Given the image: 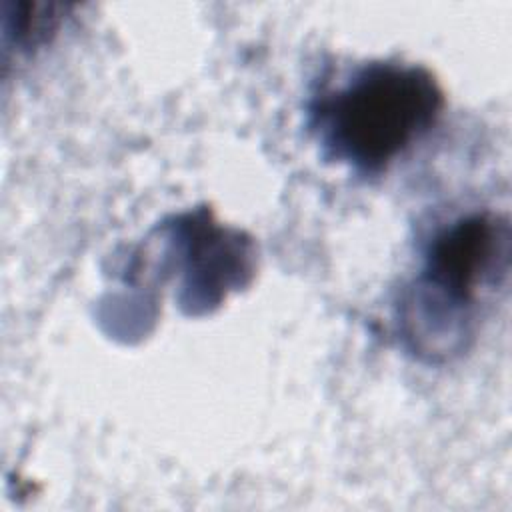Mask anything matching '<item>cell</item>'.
<instances>
[{
	"label": "cell",
	"instance_id": "cell-1",
	"mask_svg": "<svg viewBox=\"0 0 512 512\" xmlns=\"http://www.w3.org/2000/svg\"><path fill=\"white\" fill-rule=\"evenodd\" d=\"M508 270L510 224L504 214L472 212L440 228L398 304V328L408 348L428 360L464 352Z\"/></svg>",
	"mask_w": 512,
	"mask_h": 512
},
{
	"label": "cell",
	"instance_id": "cell-4",
	"mask_svg": "<svg viewBox=\"0 0 512 512\" xmlns=\"http://www.w3.org/2000/svg\"><path fill=\"white\" fill-rule=\"evenodd\" d=\"M16 16H4V32H14V44L18 50L28 52L46 44L62 22L66 6L58 4H16Z\"/></svg>",
	"mask_w": 512,
	"mask_h": 512
},
{
	"label": "cell",
	"instance_id": "cell-2",
	"mask_svg": "<svg viewBox=\"0 0 512 512\" xmlns=\"http://www.w3.org/2000/svg\"><path fill=\"white\" fill-rule=\"evenodd\" d=\"M444 92L418 64L368 62L308 104L322 156L358 174H380L436 124Z\"/></svg>",
	"mask_w": 512,
	"mask_h": 512
},
{
	"label": "cell",
	"instance_id": "cell-3",
	"mask_svg": "<svg viewBox=\"0 0 512 512\" xmlns=\"http://www.w3.org/2000/svg\"><path fill=\"white\" fill-rule=\"evenodd\" d=\"M188 264H186V306L188 314L206 312L226 298L228 290L242 286L252 270L250 242L240 234L226 232L206 220L186 222Z\"/></svg>",
	"mask_w": 512,
	"mask_h": 512
}]
</instances>
